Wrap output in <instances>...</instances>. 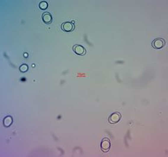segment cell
Returning a JSON list of instances; mask_svg holds the SVG:
<instances>
[{"instance_id": "obj_2", "label": "cell", "mask_w": 168, "mask_h": 157, "mask_svg": "<svg viewBox=\"0 0 168 157\" xmlns=\"http://www.w3.org/2000/svg\"><path fill=\"white\" fill-rule=\"evenodd\" d=\"M121 119V115L119 112H114L111 114L109 117V122L111 124L117 123Z\"/></svg>"}, {"instance_id": "obj_3", "label": "cell", "mask_w": 168, "mask_h": 157, "mask_svg": "<svg viewBox=\"0 0 168 157\" xmlns=\"http://www.w3.org/2000/svg\"><path fill=\"white\" fill-rule=\"evenodd\" d=\"M100 147L102 152H109L110 147H111V142H110L109 139L107 138H105L102 140L101 144H100Z\"/></svg>"}, {"instance_id": "obj_9", "label": "cell", "mask_w": 168, "mask_h": 157, "mask_svg": "<svg viewBox=\"0 0 168 157\" xmlns=\"http://www.w3.org/2000/svg\"><path fill=\"white\" fill-rule=\"evenodd\" d=\"M28 70V66L25 65V64H23L20 67V71L21 72H26Z\"/></svg>"}, {"instance_id": "obj_7", "label": "cell", "mask_w": 168, "mask_h": 157, "mask_svg": "<svg viewBox=\"0 0 168 157\" xmlns=\"http://www.w3.org/2000/svg\"><path fill=\"white\" fill-rule=\"evenodd\" d=\"M12 123H13V118L10 117V116L6 117L3 120V124L4 127L8 128V127L11 126Z\"/></svg>"}, {"instance_id": "obj_6", "label": "cell", "mask_w": 168, "mask_h": 157, "mask_svg": "<svg viewBox=\"0 0 168 157\" xmlns=\"http://www.w3.org/2000/svg\"><path fill=\"white\" fill-rule=\"evenodd\" d=\"M42 20H43L44 23L46 24H50L52 22V15L51 13L45 12L42 15Z\"/></svg>"}, {"instance_id": "obj_5", "label": "cell", "mask_w": 168, "mask_h": 157, "mask_svg": "<svg viewBox=\"0 0 168 157\" xmlns=\"http://www.w3.org/2000/svg\"><path fill=\"white\" fill-rule=\"evenodd\" d=\"M73 51L76 54L79 55H84L86 54V49L84 46L79 45V44H76L73 46Z\"/></svg>"}, {"instance_id": "obj_1", "label": "cell", "mask_w": 168, "mask_h": 157, "mask_svg": "<svg viewBox=\"0 0 168 157\" xmlns=\"http://www.w3.org/2000/svg\"><path fill=\"white\" fill-rule=\"evenodd\" d=\"M151 45L155 49H161V48H163L165 45V41L162 38L155 39L152 42Z\"/></svg>"}, {"instance_id": "obj_8", "label": "cell", "mask_w": 168, "mask_h": 157, "mask_svg": "<svg viewBox=\"0 0 168 157\" xmlns=\"http://www.w3.org/2000/svg\"><path fill=\"white\" fill-rule=\"evenodd\" d=\"M39 8L41 9V10H46V9L48 8V3L46 2V1H42L39 3Z\"/></svg>"}, {"instance_id": "obj_4", "label": "cell", "mask_w": 168, "mask_h": 157, "mask_svg": "<svg viewBox=\"0 0 168 157\" xmlns=\"http://www.w3.org/2000/svg\"><path fill=\"white\" fill-rule=\"evenodd\" d=\"M74 28L75 27L74 23H72L71 22H65L63 23L61 26L62 30L67 32H69L73 31Z\"/></svg>"}]
</instances>
